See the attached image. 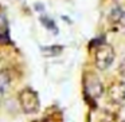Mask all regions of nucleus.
Here are the masks:
<instances>
[{"instance_id": "obj_11", "label": "nucleus", "mask_w": 125, "mask_h": 122, "mask_svg": "<svg viewBox=\"0 0 125 122\" xmlns=\"http://www.w3.org/2000/svg\"><path fill=\"white\" fill-rule=\"evenodd\" d=\"M118 74L125 78V58L120 62V65H118Z\"/></svg>"}, {"instance_id": "obj_9", "label": "nucleus", "mask_w": 125, "mask_h": 122, "mask_svg": "<svg viewBox=\"0 0 125 122\" xmlns=\"http://www.w3.org/2000/svg\"><path fill=\"white\" fill-rule=\"evenodd\" d=\"M3 44H11V39H10L8 31H0V46Z\"/></svg>"}, {"instance_id": "obj_3", "label": "nucleus", "mask_w": 125, "mask_h": 122, "mask_svg": "<svg viewBox=\"0 0 125 122\" xmlns=\"http://www.w3.org/2000/svg\"><path fill=\"white\" fill-rule=\"evenodd\" d=\"M83 86H85V94L87 98L97 99L102 95L104 93V86L101 81L98 79L97 75L94 74H87L83 79Z\"/></svg>"}, {"instance_id": "obj_7", "label": "nucleus", "mask_w": 125, "mask_h": 122, "mask_svg": "<svg viewBox=\"0 0 125 122\" xmlns=\"http://www.w3.org/2000/svg\"><path fill=\"white\" fill-rule=\"evenodd\" d=\"M41 22H42V24H43L47 30H51L52 32H55V34L58 32V28H57V26H55V23H54V20H52V19H50V18H47V16H42L41 18Z\"/></svg>"}, {"instance_id": "obj_13", "label": "nucleus", "mask_w": 125, "mask_h": 122, "mask_svg": "<svg viewBox=\"0 0 125 122\" xmlns=\"http://www.w3.org/2000/svg\"><path fill=\"white\" fill-rule=\"evenodd\" d=\"M120 23H122V24L125 26V12H124V15H122V18H121V20H120Z\"/></svg>"}, {"instance_id": "obj_12", "label": "nucleus", "mask_w": 125, "mask_h": 122, "mask_svg": "<svg viewBox=\"0 0 125 122\" xmlns=\"http://www.w3.org/2000/svg\"><path fill=\"white\" fill-rule=\"evenodd\" d=\"M7 30V19L6 16H4V14H1L0 12V30Z\"/></svg>"}, {"instance_id": "obj_1", "label": "nucleus", "mask_w": 125, "mask_h": 122, "mask_svg": "<svg viewBox=\"0 0 125 122\" xmlns=\"http://www.w3.org/2000/svg\"><path fill=\"white\" fill-rule=\"evenodd\" d=\"M19 103L22 110L26 114H34L41 107V101H39L38 93L32 90L31 87H26L19 93Z\"/></svg>"}, {"instance_id": "obj_8", "label": "nucleus", "mask_w": 125, "mask_h": 122, "mask_svg": "<svg viewBox=\"0 0 125 122\" xmlns=\"http://www.w3.org/2000/svg\"><path fill=\"white\" fill-rule=\"evenodd\" d=\"M122 15H124V12L121 11V8H118V7H116V8H113L112 9V12H110V20L112 22H114V23H118L120 20H121V18H122Z\"/></svg>"}, {"instance_id": "obj_14", "label": "nucleus", "mask_w": 125, "mask_h": 122, "mask_svg": "<svg viewBox=\"0 0 125 122\" xmlns=\"http://www.w3.org/2000/svg\"><path fill=\"white\" fill-rule=\"evenodd\" d=\"M0 97H1V94H0Z\"/></svg>"}, {"instance_id": "obj_5", "label": "nucleus", "mask_w": 125, "mask_h": 122, "mask_svg": "<svg viewBox=\"0 0 125 122\" xmlns=\"http://www.w3.org/2000/svg\"><path fill=\"white\" fill-rule=\"evenodd\" d=\"M12 82L11 73L8 70H0V94H4L10 89Z\"/></svg>"}, {"instance_id": "obj_2", "label": "nucleus", "mask_w": 125, "mask_h": 122, "mask_svg": "<svg viewBox=\"0 0 125 122\" xmlns=\"http://www.w3.org/2000/svg\"><path fill=\"white\" fill-rule=\"evenodd\" d=\"M114 59V48L110 44H101L95 51V56H94V62L97 68L100 70H106L109 66L112 65Z\"/></svg>"}, {"instance_id": "obj_6", "label": "nucleus", "mask_w": 125, "mask_h": 122, "mask_svg": "<svg viewBox=\"0 0 125 122\" xmlns=\"http://www.w3.org/2000/svg\"><path fill=\"white\" fill-rule=\"evenodd\" d=\"M41 51H42V54H43L44 56H58V55L62 54L63 47L58 46V44H54V46H46V47H42Z\"/></svg>"}, {"instance_id": "obj_4", "label": "nucleus", "mask_w": 125, "mask_h": 122, "mask_svg": "<svg viewBox=\"0 0 125 122\" xmlns=\"http://www.w3.org/2000/svg\"><path fill=\"white\" fill-rule=\"evenodd\" d=\"M108 98L112 105H122L125 102V82L118 81L112 83L108 89Z\"/></svg>"}, {"instance_id": "obj_10", "label": "nucleus", "mask_w": 125, "mask_h": 122, "mask_svg": "<svg viewBox=\"0 0 125 122\" xmlns=\"http://www.w3.org/2000/svg\"><path fill=\"white\" fill-rule=\"evenodd\" d=\"M104 43H105V38H104V36L95 38V39H93V40L90 42V44H92V46H98V47H100L101 44H104Z\"/></svg>"}]
</instances>
